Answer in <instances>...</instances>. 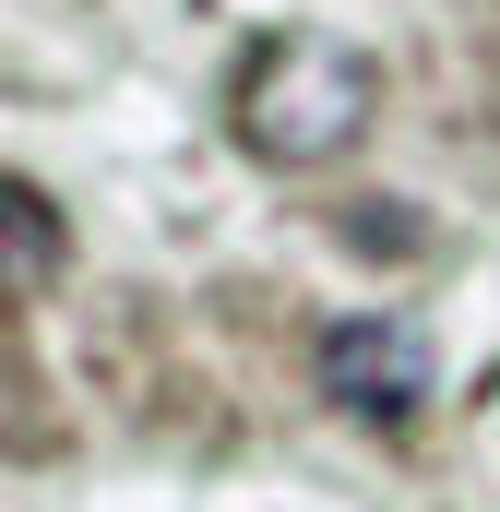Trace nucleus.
I'll return each instance as SVG.
<instances>
[{"instance_id": "1", "label": "nucleus", "mask_w": 500, "mask_h": 512, "mask_svg": "<svg viewBox=\"0 0 500 512\" xmlns=\"http://www.w3.org/2000/svg\"><path fill=\"white\" fill-rule=\"evenodd\" d=\"M381 72L346 36H262L239 72V143L262 167H334L358 131H370Z\"/></svg>"}, {"instance_id": "2", "label": "nucleus", "mask_w": 500, "mask_h": 512, "mask_svg": "<svg viewBox=\"0 0 500 512\" xmlns=\"http://www.w3.org/2000/svg\"><path fill=\"white\" fill-rule=\"evenodd\" d=\"M322 393H334L346 417H370V429L417 417V405H429V334H417V322H393V310L334 322V334H322Z\"/></svg>"}, {"instance_id": "3", "label": "nucleus", "mask_w": 500, "mask_h": 512, "mask_svg": "<svg viewBox=\"0 0 500 512\" xmlns=\"http://www.w3.org/2000/svg\"><path fill=\"white\" fill-rule=\"evenodd\" d=\"M0 215H12V298H36V286H48V262H60L48 191H36V179H12V191H0Z\"/></svg>"}]
</instances>
